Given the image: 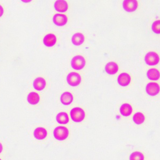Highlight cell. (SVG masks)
I'll list each match as a JSON object with an SVG mask.
<instances>
[{"label":"cell","instance_id":"20","mask_svg":"<svg viewBox=\"0 0 160 160\" xmlns=\"http://www.w3.org/2000/svg\"><path fill=\"white\" fill-rule=\"evenodd\" d=\"M147 76L150 80H157L160 78V72L157 69H150L147 71Z\"/></svg>","mask_w":160,"mask_h":160},{"label":"cell","instance_id":"18","mask_svg":"<svg viewBox=\"0 0 160 160\" xmlns=\"http://www.w3.org/2000/svg\"><path fill=\"white\" fill-rule=\"evenodd\" d=\"M27 101L29 104L31 105H36L40 102V96L37 93L35 92L29 93L28 96Z\"/></svg>","mask_w":160,"mask_h":160},{"label":"cell","instance_id":"8","mask_svg":"<svg viewBox=\"0 0 160 160\" xmlns=\"http://www.w3.org/2000/svg\"><path fill=\"white\" fill-rule=\"evenodd\" d=\"M68 18L65 14H55L53 17V22L57 26L62 27L68 23Z\"/></svg>","mask_w":160,"mask_h":160},{"label":"cell","instance_id":"25","mask_svg":"<svg viewBox=\"0 0 160 160\" xmlns=\"http://www.w3.org/2000/svg\"><path fill=\"white\" fill-rule=\"evenodd\" d=\"M3 150V146H2V144L0 143V153H1L2 152Z\"/></svg>","mask_w":160,"mask_h":160},{"label":"cell","instance_id":"22","mask_svg":"<svg viewBox=\"0 0 160 160\" xmlns=\"http://www.w3.org/2000/svg\"><path fill=\"white\" fill-rule=\"evenodd\" d=\"M144 156L143 153L139 152H135L130 155L129 160H144Z\"/></svg>","mask_w":160,"mask_h":160},{"label":"cell","instance_id":"6","mask_svg":"<svg viewBox=\"0 0 160 160\" xmlns=\"http://www.w3.org/2000/svg\"><path fill=\"white\" fill-rule=\"evenodd\" d=\"M123 8L128 12H133L138 8V2L136 0H125L123 1Z\"/></svg>","mask_w":160,"mask_h":160},{"label":"cell","instance_id":"9","mask_svg":"<svg viewBox=\"0 0 160 160\" xmlns=\"http://www.w3.org/2000/svg\"><path fill=\"white\" fill-rule=\"evenodd\" d=\"M131 80V77L128 73H122L118 77V83L119 85L122 87H126L129 85Z\"/></svg>","mask_w":160,"mask_h":160},{"label":"cell","instance_id":"4","mask_svg":"<svg viewBox=\"0 0 160 160\" xmlns=\"http://www.w3.org/2000/svg\"><path fill=\"white\" fill-rule=\"evenodd\" d=\"M67 80L70 86L72 87L78 86L81 83V76L77 72H70L67 76Z\"/></svg>","mask_w":160,"mask_h":160},{"label":"cell","instance_id":"14","mask_svg":"<svg viewBox=\"0 0 160 160\" xmlns=\"http://www.w3.org/2000/svg\"><path fill=\"white\" fill-rule=\"evenodd\" d=\"M46 82L44 78L39 77L36 78L33 81V86L34 88L37 91H42L46 87Z\"/></svg>","mask_w":160,"mask_h":160},{"label":"cell","instance_id":"21","mask_svg":"<svg viewBox=\"0 0 160 160\" xmlns=\"http://www.w3.org/2000/svg\"><path fill=\"white\" fill-rule=\"evenodd\" d=\"M133 120L137 125H141L144 122L145 118L142 112H137L133 116Z\"/></svg>","mask_w":160,"mask_h":160},{"label":"cell","instance_id":"24","mask_svg":"<svg viewBox=\"0 0 160 160\" xmlns=\"http://www.w3.org/2000/svg\"><path fill=\"white\" fill-rule=\"evenodd\" d=\"M4 10L1 5H0V18L3 15Z\"/></svg>","mask_w":160,"mask_h":160},{"label":"cell","instance_id":"19","mask_svg":"<svg viewBox=\"0 0 160 160\" xmlns=\"http://www.w3.org/2000/svg\"><path fill=\"white\" fill-rule=\"evenodd\" d=\"M56 120L59 124L62 125L68 124L69 121L68 115L66 112H60L58 113L56 116Z\"/></svg>","mask_w":160,"mask_h":160},{"label":"cell","instance_id":"15","mask_svg":"<svg viewBox=\"0 0 160 160\" xmlns=\"http://www.w3.org/2000/svg\"><path fill=\"white\" fill-rule=\"evenodd\" d=\"M118 66L116 62H111L106 64L105 67V70L107 74L109 75H114L118 71Z\"/></svg>","mask_w":160,"mask_h":160},{"label":"cell","instance_id":"23","mask_svg":"<svg viewBox=\"0 0 160 160\" xmlns=\"http://www.w3.org/2000/svg\"><path fill=\"white\" fill-rule=\"evenodd\" d=\"M160 21L157 20L153 23L152 25V28L153 32L156 34L160 33Z\"/></svg>","mask_w":160,"mask_h":160},{"label":"cell","instance_id":"2","mask_svg":"<svg viewBox=\"0 0 160 160\" xmlns=\"http://www.w3.org/2000/svg\"><path fill=\"white\" fill-rule=\"evenodd\" d=\"M54 138L57 140L62 141L68 138L69 136V130L68 128L62 126L57 127L53 131Z\"/></svg>","mask_w":160,"mask_h":160},{"label":"cell","instance_id":"12","mask_svg":"<svg viewBox=\"0 0 160 160\" xmlns=\"http://www.w3.org/2000/svg\"><path fill=\"white\" fill-rule=\"evenodd\" d=\"M34 136L36 139L43 140L47 137V133L46 129L43 128H38L34 131Z\"/></svg>","mask_w":160,"mask_h":160},{"label":"cell","instance_id":"7","mask_svg":"<svg viewBox=\"0 0 160 160\" xmlns=\"http://www.w3.org/2000/svg\"><path fill=\"white\" fill-rule=\"evenodd\" d=\"M160 86L157 83L150 82L146 87V91L148 95L152 96L157 95L160 92Z\"/></svg>","mask_w":160,"mask_h":160},{"label":"cell","instance_id":"11","mask_svg":"<svg viewBox=\"0 0 160 160\" xmlns=\"http://www.w3.org/2000/svg\"><path fill=\"white\" fill-rule=\"evenodd\" d=\"M54 8L56 11L63 12L68 10V5L66 1L58 0L54 3Z\"/></svg>","mask_w":160,"mask_h":160},{"label":"cell","instance_id":"17","mask_svg":"<svg viewBox=\"0 0 160 160\" xmlns=\"http://www.w3.org/2000/svg\"><path fill=\"white\" fill-rule=\"evenodd\" d=\"M85 37L81 33H77L74 34L72 38V43L75 46H79L84 43Z\"/></svg>","mask_w":160,"mask_h":160},{"label":"cell","instance_id":"16","mask_svg":"<svg viewBox=\"0 0 160 160\" xmlns=\"http://www.w3.org/2000/svg\"><path fill=\"white\" fill-rule=\"evenodd\" d=\"M133 109L131 105L128 103H124L120 108V112L124 117H128L132 114Z\"/></svg>","mask_w":160,"mask_h":160},{"label":"cell","instance_id":"5","mask_svg":"<svg viewBox=\"0 0 160 160\" xmlns=\"http://www.w3.org/2000/svg\"><path fill=\"white\" fill-rule=\"evenodd\" d=\"M145 61L147 65L150 66H155L159 63L160 58L159 55L155 52H149L146 54Z\"/></svg>","mask_w":160,"mask_h":160},{"label":"cell","instance_id":"13","mask_svg":"<svg viewBox=\"0 0 160 160\" xmlns=\"http://www.w3.org/2000/svg\"><path fill=\"white\" fill-rule=\"evenodd\" d=\"M74 100L73 95L69 92H63L61 96L60 101L61 103L64 105L71 104Z\"/></svg>","mask_w":160,"mask_h":160},{"label":"cell","instance_id":"26","mask_svg":"<svg viewBox=\"0 0 160 160\" xmlns=\"http://www.w3.org/2000/svg\"><path fill=\"white\" fill-rule=\"evenodd\" d=\"M0 160H2L1 159H0Z\"/></svg>","mask_w":160,"mask_h":160},{"label":"cell","instance_id":"1","mask_svg":"<svg viewBox=\"0 0 160 160\" xmlns=\"http://www.w3.org/2000/svg\"><path fill=\"white\" fill-rule=\"evenodd\" d=\"M70 117L73 121L80 123L85 118V112L80 107H75L70 111Z\"/></svg>","mask_w":160,"mask_h":160},{"label":"cell","instance_id":"3","mask_svg":"<svg viewBox=\"0 0 160 160\" xmlns=\"http://www.w3.org/2000/svg\"><path fill=\"white\" fill-rule=\"evenodd\" d=\"M86 60L81 55H77L73 57L71 60V67L76 70H80L84 68L86 65Z\"/></svg>","mask_w":160,"mask_h":160},{"label":"cell","instance_id":"10","mask_svg":"<svg viewBox=\"0 0 160 160\" xmlns=\"http://www.w3.org/2000/svg\"><path fill=\"white\" fill-rule=\"evenodd\" d=\"M56 37L52 33L48 34L44 37L43 43L46 47H52L56 43Z\"/></svg>","mask_w":160,"mask_h":160}]
</instances>
